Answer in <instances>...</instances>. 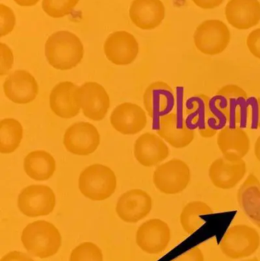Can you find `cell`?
Listing matches in <instances>:
<instances>
[{
  "mask_svg": "<svg viewBox=\"0 0 260 261\" xmlns=\"http://www.w3.org/2000/svg\"><path fill=\"white\" fill-rule=\"evenodd\" d=\"M84 48L80 39L67 31L55 32L45 44V55L49 64L59 70L76 67L82 61Z\"/></svg>",
  "mask_w": 260,
  "mask_h": 261,
  "instance_id": "obj_1",
  "label": "cell"
},
{
  "mask_svg": "<svg viewBox=\"0 0 260 261\" xmlns=\"http://www.w3.org/2000/svg\"><path fill=\"white\" fill-rule=\"evenodd\" d=\"M21 243L34 257L46 259L53 257L62 245V237L51 222L38 220L29 223L23 229Z\"/></svg>",
  "mask_w": 260,
  "mask_h": 261,
  "instance_id": "obj_2",
  "label": "cell"
},
{
  "mask_svg": "<svg viewBox=\"0 0 260 261\" xmlns=\"http://www.w3.org/2000/svg\"><path fill=\"white\" fill-rule=\"evenodd\" d=\"M78 186L80 193L90 200L104 201L115 192L117 177L110 167L95 164L81 172Z\"/></svg>",
  "mask_w": 260,
  "mask_h": 261,
  "instance_id": "obj_3",
  "label": "cell"
},
{
  "mask_svg": "<svg viewBox=\"0 0 260 261\" xmlns=\"http://www.w3.org/2000/svg\"><path fill=\"white\" fill-rule=\"evenodd\" d=\"M259 247V233L256 228L245 224L230 227L219 245L221 253L232 260H243L251 257Z\"/></svg>",
  "mask_w": 260,
  "mask_h": 261,
  "instance_id": "obj_4",
  "label": "cell"
},
{
  "mask_svg": "<svg viewBox=\"0 0 260 261\" xmlns=\"http://www.w3.org/2000/svg\"><path fill=\"white\" fill-rule=\"evenodd\" d=\"M232 39L230 29L224 21L209 19L195 29L194 44L198 51L209 56L221 55L228 47Z\"/></svg>",
  "mask_w": 260,
  "mask_h": 261,
  "instance_id": "obj_5",
  "label": "cell"
},
{
  "mask_svg": "<svg viewBox=\"0 0 260 261\" xmlns=\"http://www.w3.org/2000/svg\"><path fill=\"white\" fill-rule=\"evenodd\" d=\"M192 172L183 160L174 158L156 168L153 176L156 188L166 195H176L184 191L190 184Z\"/></svg>",
  "mask_w": 260,
  "mask_h": 261,
  "instance_id": "obj_6",
  "label": "cell"
},
{
  "mask_svg": "<svg viewBox=\"0 0 260 261\" xmlns=\"http://www.w3.org/2000/svg\"><path fill=\"white\" fill-rule=\"evenodd\" d=\"M75 100L85 117L103 120L110 108V98L105 89L96 82H85L75 91Z\"/></svg>",
  "mask_w": 260,
  "mask_h": 261,
  "instance_id": "obj_7",
  "label": "cell"
},
{
  "mask_svg": "<svg viewBox=\"0 0 260 261\" xmlns=\"http://www.w3.org/2000/svg\"><path fill=\"white\" fill-rule=\"evenodd\" d=\"M17 205L19 211L27 217L48 216L56 206V196L47 186L35 184L21 190Z\"/></svg>",
  "mask_w": 260,
  "mask_h": 261,
  "instance_id": "obj_8",
  "label": "cell"
},
{
  "mask_svg": "<svg viewBox=\"0 0 260 261\" xmlns=\"http://www.w3.org/2000/svg\"><path fill=\"white\" fill-rule=\"evenodd\" d=\"M99 144L100 134L90 122H76L64 133V147L74 155L88 156L97 150Z\"/></svg>",
  "mask_w": 260,
  "mask_h": 261,
  "instance_id": "obj_9",
  "label": "cell"
},
{
  "mask_svg": "<svg viewBox=\"0 0 260 261\" xmlns=\"http://www.w3.org/2000/svg\"><path fill=\"white\" fill-rule=\"evenodd\" d=\"M171 229L164 221L152 219L143 222L136 233L137 246L149 254H159L169 246Z\"/></svg>",
  "mask_w": 260,
  "mask_h": 261,
  "instance_id": "obj_10",
  "label": "cell"
},
{
  "mask_svg": "<svg viewBox=\"0 0 260 261\" xmlns=\"http://www.w3.org/2000/svg\"><path fill=\"white\" fill-rule=\"evenodd\" d=\"M153 199L145 190L134 189L122 194L118 200V216L127 223H137L151 213Z\"/></svg>",
  "mask_w": 260,
  "mask_h": 261,
  "instance_id": "obj_11",
  "label": "cell"
},
{
  "mask_svg": "<svg viewBox=\"0 0 260 261\" xmlns=\"http://www.w3.org/2000/svg\"><path fill=\"white\" fill-rule=\"evenodd\" d=\"M175 93L172 87L163 81L153 83L145 90L143 105L148 116L157 120L174 112L176 107Z\"/></svg>",
  "mask_w": 260,
  "mask_h": 261,
  "instance_id": "obj_12",
  "label": "cell"
},
{
  "mask_svg": "<svg viewBox=\"0 0 260 261\" xmlns=\"http://www.w3.org/2000/svg\"><path fill=\"white\" fill-rule=\"evenodd\" d=\"M104 52L108 61L119 66L131 64L137 58L139 45L134 35L125 31L111 34L104 44Z\"/></svg>",
  "mask_w": 260,
  "mask_h": 261,
  "instance_id": "obj_13",
  "label": "cell"
},
{
  "mask_svg": "<svg viewBox=\"0 0 260 261\" xmlns=\"http://www.w3.org/2000/svg\"><path fill=\"white\" fill-rule=\"evenodd\" d=\"M3 90L9 100L14 103L24 105L36 99L39 87L33 75L27 70H18L6 78Z\"/></svg>",
  "mask_w": 260,
  "mask_h": 261,
  "instance_id": "obj_14",
  "label": "cell"
},
{
  "mask_svg": "<svg viewBox=\"0 0 260 261\" xmlns=\"http://www.w3.org/2000/svg\"><path fill=\"white\" fill-rule=\"evenodd\" d=\"M247 171V164L244 160L232 162L222 156L212 163L209 169V176L216 188L232 190L244 179Z\"/></svg>",
  "mask_w": 260,
  "mask_h": 261,
  "instance_id": "obj_15",
  "label": "cell"
},
{
  "mask_svg": "<svg viewBox=\"0 0 260 261\" xmlns=\"http://www.w3.org/2000/svg\"><path fill=\"white\" fill-rule=\"evenodd\" d=\"M110 122L119 133L125 135H136L148 124L146 113L137 104L124 102L111 113Z\"/></svg>",
  "mask_w": 260,
  "mask_h": 261,
  "instance_id": "obj_16",
  "label": "cell"
},
{
  "mask_svg": "<svg viewBox=\"0 0 260 261\" xmlns=\"http://www.w3.org/2000/svg\"><path fill=\"white\" fill-rule=\"evenodd\" d=\"M134 153L140 165L151 167L167 159L169 149L164 140L158 135L145 133L135 141Z\"/></svg>",
  "mask_w": 260,
  "mask_h": 261,
  "instance_id": "obj_17",
  "label": "cell"
},
{
  "mask_svg": "<svg viewBox=\"0 0 260 261\" xmlns=\"http://www.w3.org/2000/svg\"><path fill=\"white\" fill-rule=\"evenodd\" d=\"M217 144L223 158L232 162L244 160L251 145L250 137L245 130L240 127L230 129L228 126L218 132Z\"/></svg>",
  "mask_w": 260,
  "mask_h": 261,
  "instance_id": "obj_18",
  "label": "cell"
},
{
  "mask_svg": "<svg viewBox=\"0 0 260 261\" xmlns=\"http://www.w3.org/2000/svg\"><path fill=\"white\" fill-rule=\"evenodd\" d=\"M227 22L238 30H248L260 22L259 0H229L225 6Z\"/></svg>",
  "mask_w": 260,
  "mask_h": 261,
  "instance_id": "obj_19",
  "label": "cell"
},
{
  "mask_svg": "<svg viewBox=\"0 0 260 261\" xmlns=\"http://www.w3.org/2000/svg\"><path fill=\"white\" fill-rule=\"evenodd\" d=\"M129 15L139 29L152 30L160 26L164 19L165 6L161 0H134Z\"/></svg>",
  "mask_w": 260,
  "mask_h": 261,
  "instance_id": "obj_20",
  "label": "cell"
},
{
  "mask_svg": "<svg viewBox=\"0 0 260 261\" xmlns=\"http://www.w3.org/2000/svg\"><path fill=\"white\" fill-rule=\"evenodd\" d=\"M76 87L70 81L56 84L50 92L49 103L50 110L58 117L69 119L76 117L79 113V107L75 100Z\"/></svg>",
  "mask_w": 260,
  "mask_h": 261,
  "instance_id": "obj_21",
  "label": "cell"
},
{
  "mask_svg": "<svg viewBox=\"0 0 260 261\" xmlns=\"http://www.w3.org/2000/svg\"><path fill=\"white\" fill-rule=\"evenodd\" d=\"M237 199L246 216L260 228V181L256 175H248L238 190Z\"/></svg>",
  "mask_w": 260,
  "mask_h": 261,
  "instance_id": "obj_22",
  "label": "cell"
},
{
  "mask_svg": "<svg viewBox=\"0 0 260 261\" xmlns=\"http://www.w3.org/2000/svg\"><path fill=\"white\" fill-rule=\"evenodd\" d=\"M56 167L54 158L45 150L31 152L24 160V172L35 181L48 180L54 174Z\"/></svg>",
  "mask_w": 260,
  "mask_h": 261,
  "instance_id": "obj_23",
  "label": "cell"
},
{
  "mask_svg": "<svg viewBox=\"0 0 260 261\" xmlns=\"http://www.w3.org/2000/svg\"><path fill=\"white\" fill-rule=\"evenodd\" d=\"M157 135L174 148L188 147L195 139V130L186 128L180 130L176 126V113L172 112L159 120L157 126Z\"/></svg>",
  "mask_w": 260,
  "mask_h": 261,
  "instance_id": "obj_24",
  "label": "cell"
},
{
  "mask_svg": "<svg viewBox=\"0 0 260 261\" xmlns=\"http://www.w3.org/2000/svg\"><path fill=\"white\" fill-rule=\"evenodd\" d=\"M209 99L205 94H195L188 98L185 102V116L186 128L190 130H205L208 127L209 116Z\"/></svg>",
  "mask_w": 260,
  "mask_h": 261,
  "instance_id": "obj_25",
  "label": "cell"
},
{
  "mask_svg": "<svg viewBox=\"0 0 260 261\" xmlns=\"http://www.w3.org/2000/svg\"><path fill=\"white\" fill-rule=\"evenodd\" d=\"M213 210L210 205L203 201H192L185 205L180 213V222L185 232L193 234L203 225L200 216L212 214Z\"/></svg>",
  "mask_w": 260,
  "mask_h": 261,
  "instance_id": "obj_26",
  "label": "cell"
},
{
  "mask_svg": "<svg viewBox=\"0 0 260 261\" xmlns=\"http://www.w3.org/2000/svg\"><path fill=\"white\" fill-rule=\"evenodd\" d=\"M23 138V127L12 118L0 121V153H13L18 148Z\"/></svg>",
  "mask_w": 260,
  "mask_h": 261,
  "instance_id": "obj_27",
  "label": "cell"
},
{
  "mask_svg": "<svg viewBox=\"0 0 260 261\" xmlns=\"http://www.w3.org/2000/svg\"><path fill=\"white\" fill-rule=\"evenodd\" d=\"M209 116L208 126L220 132L228 124L229 99L221 94H216L209 99Z\"/></svg>",
  "mask_w": 260,
  "mask_h": 261,
  "instance_id": "obj_28",
  "label": "cell"
},
{
  "mask_svg": "<svg viewBox=\"0 0 260 261\" xmlns=\"http://www.w3.org/2000/svg\"><path fill=\"white\" fill-rule=\"evenodd\" d=\"M69 261H104L103 254L96 244L83 242L71 251Z\"/></svg>",
  "mask_w": 260,
  "mask_h": 261,
  "instance_id": "obj_29",
  "label": "cell"
},
{
  "mask_svg": "<svg viewBox=\"0 0 260 261\" xmlns=\"http://www.w3.org/2000/svg\"><path fill=\"white\" fill-rule=\"evenodd\" d=\"M79 0H43L42 8L51 18H60L70 15Z\"/></svg>",
  "mask_w": 260,
  "mask_h": 261,
  "instance_id": "obj_30",
  "label": "cell"
},
{
  "mask_svg": "<svg viewBox=\"0 0 260 261\" xmlns=\"http://www.w3.org/2000/svg\"><path fill=\"white\" fill-rule=\"evenodd\" d=\"M1 15V37L10 33L15 24V17L13 12L7 6L0 5Z\"/></svg>",
  "mask_w": 260,
  "mask_h": 261,
  "instance_id": "obj_31",
  "label": "cell"
},
{
  "mask_svg": "<svg viewBox=\"0 0 260 261\" xmlns=\"http://www.w3.org/2000/svg\"><path fill=\"white\" fill-rule=\"evenodd\" d=\"M250 112V126L252 130H257L260 125V102L256 96L247 97Z\"/></svg>",
  "mask_w": 260,
  "mask_h": 261,
  "instance_id": "obj_32",
  "label": "cell"
},
{
  "mask_svg": "<svg viewBox=\"0 0 260 261\" xmlns=\"http://www.w3.org/2000/svg\"><path fill=\"white\" fill-rule=\"evenodd\" d=\"M0 55H1V67H0V76L8 74L13 65V54L11 49L6 44H0Z\"/></svg>",
  "mask_w": 260,
  "mask_h": 261,
  "instance_id": "obj_33",
  "label": "cell"
},
{
  "mask_svg": "<svg viewBox=\"0 0 260 261\" xmlns=\"http://www.w3.org/2000/svg\"><path fill=\"white\" fill-rule=\"evenodd\" d=\"M240 98H232L229 99L228 124L230 129L239 127V102Z\"/></svg>",
  "mask_w": 260,
  "mask_h": 261,
  "instance_id": "obj_34",
  "label": "cell"
},
{
  "mask_svg": "<svg viewBox=\"0 0 260 261\" xmlns=\"http://www.w3.org/2000/svg\"><path fill=\"white\" fill-rule=\"evenodd\" d=\"M247 46L250 53L260 60V28L252 31L247 38Z\"/></svg>",
  "mask_w": 260,
  "mask_h": 261,
  "instance_id": "obj_35",
  "label": "cell"
},
{
  "mask_svg": "<svg viewBox=\"0 0 260 261\" xmlns=\"http://www.w3.org/2000/svg\"><path fill=\"white\" fill-rule=\"evenodd\" d=\"M218 94L226 96L227 99L238 97H247V93L242 87L236 84H227L221 87L218 92Z\"/></svg>",
  "mask_w": 260,
  "mask_h": 261,
  "instance_id": "obj_36",
  "label": "cell"
},
{
  "mask_svg": "<svg viewBox=\"0 0 260 261\" xmlns=\"http://www.w3.org/2000/svg\"><path fill=\"white\" fill-rule=\"evenodd\" d=\"M171 261H205V256L201 248L195 246Z\"/></svg>",
  "mask_w": 260,
  "mask_h": 261,
  "instance_id": "obj_37",
  "label": "cell"
},
{
  "mask_svg": "<svg viewBox=\"0 0 260 261\" xmlns=\"http://www.w3.org/2000/svg\"><path fill=\"white\" fill-rule=\"evenodd\" d=\"M0 261H35L27 254L21 251H10L2 257Z\"/></svg>",
  "mask_w": 260,
  "mask_h": 261,
  "instance_id": "obj_38",
  "label": "cell"
},
{
  "mask_svg": "<svg viewBox=\"0 0 260 261\" xmlns=\"http://www.w3.org/2000/svg\"><path fill=\"white\" fill-rule=\"evenodd\" d=\"M194 4L203 9H213L219 7L224 0H192Z\"/></svg>",
  "mask_w": 260,
  "mask_h": 261,
  "instance_id": "obj_39",
  "label": "cell"
},
{
  "mask_svg": "<svg viewBox=\"0 0 260 261\" xmlns=\"http://www.w3.org/2000/svg\"><path fill=\"white\" fill-rule=\"evenodd\" d=\"M198 132H199L200 135H201L203 138H212V137L215 136L216 135H218V132L212 129V128H210L208 126L207 128H206V129L198 130Z\"/></svg>",
  "mask_w": 260,
  "mask_h": 261,
  "instance_id": "obj_40",
  "label": "cell"
},
{
  "mask_svg": "<svg viewBox=\"0 0 260 261\" xmlns=\"http://www.w3.org/2000/svg\"><path fill=\"white\" fill-rule=\"evenodd\" d=\"M18 6H35L39 0H14Z\"/></svg>",
  "mask_w": 260,
  "mask_h": 261,
  "instance_id": "obj_41",
  "label": "cell"
},
{
  "mask_svg": "<svg viewBox=\"0 0 260 261\" xmlns=\"http://www.w3.org/2000/svg\"><path fill=\"white\" fill-rule=\"evenodd\" d=\"M254 153L256 159L260 162V135L256 139V142H255Z\"/></svg>",
  "mask_w": 260,
  "mask_h": 261,
  "instance_id": "obj_42",
  "label": "cell"
},
{
  "mask_svg": "<svg viewBox=\"0 0 260 261\" xmlns=\"http://www.w3.org/2000/svg\"><path fill=\"white\" fill-rule=\"evenodd\" d=\"M241 261H259V260H258V258H256V257H253V258L245 259V260Z\"/></svg>",
  "mask_w": 260,
  "mask_h": 261,
  "instance_id": "obj_43",
  "label": "cell"
}]
</instances>
